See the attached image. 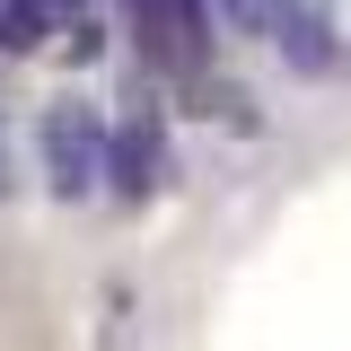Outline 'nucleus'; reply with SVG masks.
<instances>
[{"instance_id":"nucleus-5","label":"nucleus","mask_w":351,"mask_h":351,"mask_svg":"<svg viewBox=\"0 0 351 351\" xmlns=\"http://www.w3.org/2000/svg\"><path fill=\"white\" fill-rule=\"evenodd\" d=\"M44 36H62V18L44 0H0V53H36Z\"/></svg>"},{"instance_id":"nucleus-6","label":"nucleus","mask_w":351,"mask_h":351,"mask_svg":"<svg viewBox=\"0 0 351 351\" xmlns=\"http://www.w3.org/2000/svg\"><path fill=\"white\" fill-rule=\"evenodd\" d=\"M281 9H290V0H219V18H228L237 36H272V27H281Z\"/></svg>"},{"instance_id":"nucleus-4","label":"nucleus","mask_w":351,"mask_h":351,"mask_svg":"<svg viewBox=\"0 0 351 351\" xmlns=\"http://www.w3.org/2000/svg\"><path fill=\"white\" fill-rule=\"evenodd\" d=\"M272 44H281V62L307 71V80H316V71H334V27H325V9H316V0H290V9H281V27H272Z\"/></svg>"},{"instance_id":"nucleus-2","label":"nucleus","mask_w":351,"mask_h":351,"mask_svg":"<svg viewBox=\"0 0 351 351\" xmlns=\"http://www.w3.org/2000/svg\"><path fill=\"white\" fill-rule=\"evenodd\" d=\"M132 44L149 71L193 80L211 62V0H132Z\"/></svg>"},{"instance_id":"nucleus-3","label":"nucleus","mask_w":351,"mask_h":351,"mask_svg":"<svg viewBox=\"0 0 351 351\" xmlns=\"http://www.w3.org/2000/svg\"><path fill=\"white\" fill-rule=\"evenodd\" d=\"M158 176H167V132H158V114H132V123L114 132V167H106V184H114L123 202H141V193H158Z\"/></svg>"},{"instance_id":"nucleus-7","label":"nucleus","mask_w":351,"mask_h":351,"mask_svg":"<svg viewBox=\"0 0 351 351\" xmlns=\"http://www.w3.org/2000/svg\"><path fill=\"white\" fill-rule=\"evenodd\" d=\"M0 193H9V158H0Z\"/></svg>"},{"instance_id":"nucleus-1","label":"nucleus","mask_w":351,"mask_h":351,"mask_svg":"<svg viewBox=\"0 0 351 351\" xmlns=\"http://www.w3.org/2000/svg\"><path fill=\"white\" fill-rule=\"evenodd\" d=\"M106 167H114V132L97 123V106H53L44 114V176H53V193L62 202H80V193H97L106 184Z\"/></svg>"}]
</instances>
